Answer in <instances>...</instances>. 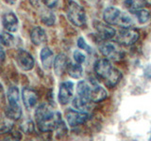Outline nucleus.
<instances>
[{
    "mask_svg": "<svg viewBox=\"0 0 151 141\" xmlns=\"http://www.w3.org/2000/svg\"><path fill=\"white\" fill-rule=\"evenodd\" d=\"M94 28L96 29L98 35L100 36L102 40H111L112 38H114L116 35V30L106 22H96L94 23Z\"/></svg>",
    "mask_w": 151,
    "mask_h": 141,
    "instance_id": "obj_11",
    "label": "nucleus"
},
{
    "mask_svg": "<svg viewBox=\"0 0 151 141\" xmlns=\"http://www.w3.org/2000/svg\"><path fill=\"white\" fill-rule=\"evenodd\" d=\"M99 51L109 60L118 61L124 58L125 53L120 47V44L115 41H103L99 45Z\"/></svg>",
    "mask_w": 151,
    "mask_h": 141,
    "instance_id": "obj_5",
    "label": "nucleus"
},
{
    "mask_svg": "<svg viewBox=\"0 0 151 141\" xmlns=\"http://www.w3.org/2000/svg\"><path fill=\"white\" fill-rule=\"evenodd\" d=\"M74 59L77 63L82 64L85 61V59H86V56H85V55L82 54L79 50H76L74 52Z\"/></svg>",
    "mask_w": 151,
    "mask_h": 141,
    "instance_id": "obj_27",
    "label": "nucleus"
},
{
    "mask_svg": "<svg viewBox=\"0 0 151 141\" xmlns=\"http://www.w3.org/2000/svg\"><path fill=\"white\" fill-rule=\"evenodd\" d=\"M66 72L68 73V74L71 77H73L75 79H78L82 76V73H83V69L81 67V64L78 63H71L69 62L68 67Z\"/></svg>",
    "mask_w": 151,
    "mask_h": 141,
    "instance_id": "obj_19",
    "label": "nucleus"
},
{
    "mask_svg": "<svg viewBox=\"0 0 151 141\" xmlns=\"http://www.w3.org/2000/svg\"><path fill=\"white\" fill-rule=\"evenodd\" d=\"M68 64H69V61H68L67 56L64 54H59L54 58V62H53L55 73L58 75V76L63 75L65 73V70H67Z\"/></svg>",
    "mask_w": 151,
    "mask_h": 141,
    "instance_id": "obj_14",
    "label": "nucleus"
},
{
    "mask_svg": "<svg viewBox=\"0 0 151 141\" xmlns=\"http://www.w3.org/2000/svg\"><path fill=\"white\" fill-rule=\"evenodd\" d=\"M7 98L9 103H19L20 100V95H19V90L16 87H11L8 89L7 92Z\"/></svg>",
    "mask_w": 151,
    "mask_h": 141,
    "instance_id": "obj_23",
    "label": "nucleus"
},
{
    "mask_svg": "<svg viewBox=\"0 0 151 141\" xmlns=\"http://www.w3.org/2000/svg\"><path fill=\"white\" fill-rule=\"evenodd\" d=\"M2 24L7 31L15 32L18 29V18L13 12L5 13L2 17Z\"/></svg>",
    "mask_w": 151,
    "mask_h": 141,
    "instance_id": "obj_13",
    "label": "nucleus"
},
{
    "mask_svg": "<svg viewBox=\"0 0 151 141\" xmlns=\"http://www.w3.org/2000/svg\"><path fill=\"white\" fill-rule=\"evenodd\" d=\"M150 139H151V137H150Z\"/></svg>",
    "mask_w": 151,
    "mask_h": 141,
    "instance_id": "obj_34",
    "label": "nucleus"
},
{
    "mask_svg": "<svg viewBox=\"0 0 151 141\" xmlns=\"http://www.w3.org/2000/svg\"><path fill=\"white\" fill-rule=\"evenodd\" d=\"M94 73L108 88L115 87L122 78L120 70L113 67L111 60L107 58H101L96 61L94 64Z\"/></svg>",
    "mask_w": 151,
    "mask_h": 141,
    "instance_id": "obj_2",
    "label": "nucleus"
},
{
    "mask_svg": "<svg viewBox=\"0 0 151 141\" xmlns=\"http://www.w3.org/2000/svg\"><path fill=\"white\" fill-rule=\"evenodd\" d=\"M5 58H6V55H5V52L2 48V45L0 43V63H2L5 60Z\"/></svg>",
    "mask_w": 151,
    "mask_h": 141,
    "instance_id": "obj_30",
    "label": "nucleus"
},
{
    "mask_svg": "<svg viewBox=\"0 0 151 141\" xmlns=\"http://www.w3.org/2000/svg\"><path fill=\"white\" fill-rule=\"evenodd\" d=\"M78 47L79 49L81 50H85L87 52H91V48H90V46L86 43V41L83 39L82 37H80L79 39L78 40Z\"/></svg>",
    "mask_w": 151,
    "mask_h": 141,
    "instance_id": "obj_28",
    "label": "nucleus"
},
{
    "mask_svg": "<svg viewBox=\"0 0 151 141\" xmlns=\"http://www.w3.org/2000/svg\"><path fill=\"white\" fill-rule=\"evenodd\" d=\"M145 5H148V6H151V0H145Z\"/></svg>",
    "mask_w": 151,
    "mask_h": 141,
    "instance_id": "obj_33",
    "label": "nucleus"
},
{
    "mask_svg": "<svg viewBox=\"0 0 151 141\" xmlns=\"http://www.w3.org/2000/svg\"><path fill=\"white\" fill-rule=\"evenodd\" d=\"M22 98L24 105L27 109H32L38 103V94L37 92L30 88H24L22 90Z\"/></svg>",
    "mask_w": 151,
    "mask_h": 141,
    "instance_id": "obj_12",
    "label": "nucleus"
},
{
    "mask_svg": "<svg viewBox=\"0 0 151 141\" xmlns=\"http://www.w3.org/2000/svg\"><path fill=\"white\" fill-rule=\"evenodd\" d=\"M42 2L48 9H54L58 6L59 0H42Z\"/></svg>",
    "mask_w": 151,
    "mask_h": 141,
    "instance_id": "obj_29",
    "label": "nucleus"
},
{
    "mask_svg": "<svg viewBox=\"0 0 151 141\" xmlns=\"http://www.w3.org/2000/svg\"><path fill=\"white\" fill-rule=\"evenodd\" d=\"M103 19L111 26H118L120 27H131L134 24V19L129 13L123 12L119 9L109 7L103 12Z\"/></svg>",
    "mask_w": 151,
    "mask_h": 141,
    "instance_id": "obj_4",
    "label": "nucleus"
},
{
    "mask_svg": "<svg viewBox=\"0 0 151 141\" xmlns=\"http://www.w3.org/2000/svg\"><path fill=\"white\" fill-rule=\"evenodd\" d=\"M65 119L71 127H76L85 123L89 120V114L76 109H68L65 113Z\"/></svg>",
    "mask_w": 151,
    "mask_h": 141,
    "instance_id": "obj_8",
    "label": "nucleus"
},
{
    "mask_svg": "<svg viewBox=\"0 0 151 141\" xmlns=\"http://www.w3.org/2000/svg\"><path fill=\"white\" fill-rule=\"evenodd\" d=\"M30 1V4L33 5V6H37V5H39V3L41 2V0H29Z\"/></svg>",
    "mask_w": 151,
    "mask_h": 141,
    "instance_id": "obj_31",
    "label": "nucleus"
},
{
    "mask_svg": "<svg viewBox=\"0 0 151 141\" xmlns=\"http://www.w3.org/2000/svg\"><path fill=\"white\" fill-rule=\"evenodd\" d=\"M13 127V120L6 118H0V135L1 134H8L12 130Z\"/></svg>",
    "mask_w": 151,
    "mask_h": 141,
    "instance_id": "obj_21",
    "label": "nucleus"
},
{
    "mask_svg": "<svg viewBox=\"0 0 151 141\" xmlns=\"http://www.w3.org/2000/svg\"><path fill=\"white\" fill-rule=\"evenodd\" d=\"M56 17L51 11H45L42 15V22L45 26H53L55 24Z\"/></svg>",
    "mask_w": 151,
    "mask_h": 141,
    "instance_id": "obj_25",
    "label": "nucleus"
},
{
    "mask_svg": "<svg viewBox=\"0 0 151 141\" xmlns=\"http://www.w3.org/2000/svg\"><path fill=\"white\" fill-rule=\"evenodd\" d=\"M40 56H41V61H42V66H44V68L50 69L54 62L53 52H52L48 47H44L41 51Z\"/></svg>",
    "mask_w": 151,
    "mask_h": 141,
    "instance_id": "obj_17",
    "label": "nucleus"
},
{
    "mask_svg": "<svg viewBox=\"0 0 151 141\" xmlns=\"http://www.w3.org/2000/svg\"><path fill=\"white\" fill-rule=\"evenodd\" d=\"M30 40L32 43L36 46H40L46 41V33L42 27L36 26L31 30L30 33Z\"/></svg>",
    "mask_w": 151,
    "mask_h": 141,
    "instance_id": "obj_16",
    "label": "nucleus"
},
{
    "mask_svg": "<svg viewBox=\"0 0 151 141\" xmlns=\"http://www.w3.org/2000/svg\"><path fill=\"white\" fill-rule=\"evenodd\" d=\"M72 105H73V107L76 110L88 113L93 107V102L90 101L87 98H84L82 96L78 95L76 98H74V100L72 102Z\"/></svg>",
    "mask_w": 151,
    "mask_h": 141,
    "instance_id": "obj_15",
    "label": "nucleus"
},
{
    "mask_svg": "<svg viewBox=\"0 0 151 141\" xmlns=\"http://www.w3.org/2000/svg\"><path fill=\"white\" fill-rule=\"evenodd\" d=\"M16 62L23 70H30L34 67L35 61L28 52L26 50H20L16 55Z\"/></svg>",
    "mask_w": 151,
    "mask_h": 141,
    "instance_id": "obj_10",
    "label": "nucleus"
},
{
    "mask_svg": "<svg viewBox=\"0 0 151 141\" xmlns=\"http://www.w3.org/2000/svg\"><path fill=\"white\" fill-rule=\"evenodd\" d=\"M14 42V37L9 31L0 32V43L4 46H12Z\"/></svg>",
    "mask_w": 151,
    "mask_h": 141,
    "instance_id": "obj_24",
    "label": "nucleus"
},
{
    "mask_svg": "<svg viewBox=\"0 0 151 141\" xmlns=\"http://www.w3.org/2000/svg\"><path fill=\"white\" fill-rule=\"evenodd\" d=\"M5 115L13 121L20 119L22 116V109L19 103H13V105L9 103L8 107L5 110Z\"/></svg>",
    "mask_w": 151,
    "mask_h": 141,
    "instance_id": "obj_18",
    "label": "nucleus"
},
{
    "mask_svg": "<svg viewBox=\"0 0 151 141\" xmlns=\"http://www.w3.org/2000/svg\"><path fill=\"white\" fill-rule=\"evenodd\" d=\"M35 120L42 132L54 131L63 121L60 113L54 111L48 103H42L37 107L35 111Z\"/></svg>",
    "mask_w": 151,
    "mask_h": 141,
    "instance_id": "obj_1",
    "label": "nucleus"
},
{
    "mask_svg": "<svg viewBox=\"0 0 151 141\" xmlns=\"http://www.w3.org/2000/svg\"><path fill=\"white\" fill-rule=\"evenodd\" d=\"M140 37L139 31L133 27H123L115 35V41L117 43L123 46H130L138 41Z\"/></svg>",
    "mask_w": 151,
    "mask_h": 141,
    "instance_id": "obj_7",
    "label": "nucleus"
},
{
    "mask_svg": "<svg viewBox=\"0 0 151 141\" xmlns=\"http://www.w3.org/2000/svg\"><path fill=\"white\" fill-rule=\"evenodd\" d=\"M124 3L126 8L130 11L144 9V7L145 6V0H124Z\"/></svg>",
    "mask_w": 151,
    "mask_h": 141,
    "instance_id": "obj_22",
    "label": "nucleus"
},
{
    "mask_svg": "<svg viewBox=\"0 0 151 141\" xmlns=\"http://www.w3.org/2000/svg\"><path fill=\"white\" fill-rule=\"evenodd\" d=\"M67 17L74 26L81 27L86 24V13L84 9L74 1H71L67 7Z\"/></svg>",
    "mask_w": 151,
    "mask_h": 141,
    "instance_id": "obj_6",
    "label": "nucleus"
},
{
    "mask_svg": "<svg viewBox=\"0 0 151 141\" xmlns=\"http://www.w3.org/2000/svg\"><path fill=\"white\" fill-rule=\"evenodd\" d=\"M21 128H22L23 132H25L27 134H30L34 131V123H33L32 120H27L21 125Z\"/></svg>",
    "mask_w": 151,
    "mask_h": 141,
    "instance_id": "obj_26",
    "label": "nucleus"
},
{
    "mask_svg": "<svg viewBox=\"0 0 151 141\" xmlns=\"http://www.w3.org/2000/svg\"><path fill=\"white\" fill-rule=\"evenodd\" d=\"M5 2L9 4V5H13V4H15V2L17 1V0H4Z\"/></svg>",
    "mask_w": 151,
    "mask_h": 141,
    "instance_id": "obj_32",
    "label": "nucleus"
},
{
    "mask_svg": "<svg viewBox=\"0 0 151 141\" xmlns=\"http://www.w3.org/2000/svg\"><path fill=\"white\" fill-rule=\"evenodd\" d=\"M74 94V84L70 81L63 82L60 86L58 99L60 105H67L72 100Z\"/></svg>",
    "mask_w": 151,
    "mask_h": 141,
    "instance_id": "obj_9",
    "label": "nucleus"
},
{
    "mask_svg": "<svg viewBox=\"0 0 151 141\" xmlns=\"http://www.w3.org/2000/svg\"><path fill=\"white\" fill-rule=\"evenodd\" d=\"M130 12H132V14H133L134 17L136 18V20L138 21L141 25L146 24L150 20L149 12L144 9H137V11H130Z\"/></svg>",
    "mask_w": 151,
    "mask_h": 141,
    "instance_id": "obj_20",
    "label": "nucleus"
},
{
    "mask_svg": "<svg viewBox=\"0 0 151 141\" xmlns=\"http://www.w3.org/2000/svg\"><path fill=\"white\" fill-rule=\"evenodd\" d=\"M78 95L89 99L93 103H99L108 96L106 89L94 80H82L78 83Z\"/></svg>",
    "mask_w": 151,
    "mask_h": 141,
    "instance_id": "obj_3",
    "label": "nucleus"
}]
</instances>
